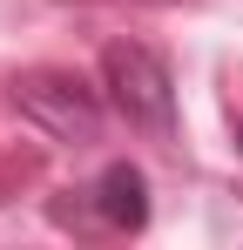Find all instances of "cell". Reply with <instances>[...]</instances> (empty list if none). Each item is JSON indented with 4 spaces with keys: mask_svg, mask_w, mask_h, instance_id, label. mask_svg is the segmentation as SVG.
Instances as JSON below:
<instances>
[{
    "mask_svg": "<svg viewBox=\"0 0 243 250\" xmlns=\"http://www.w3.org/2000/svg\"><path fill=\"white\" fill-rule=\"evenodd\" d=\"M101 82H108V102L128 128H142L149 142H176V75L156 47L108 41L101 47Z\"/></svg>",
    "mask_w": 243,
    "mask_h": 250,
    "instance_id": "obj_1",
    "label": "cell"
},
{
    "mask_svg": "<svg viewBox=\"0 0 243 250\" xmlns=\"http://www.w3.org/2000/svg\"><path fill=\"white\" fill-rule=\"evenodd\" d=\"M237 149H243V128H237Z\"/></svg>",
    "mask_w": 243,
    "mask_h": 250,
    "instance_id": "obj_4",
    "label": "cell"
},
{
    "mask_svg": "<svg viewBox=\"0 0 243 250\" xmlns=\"http://www.w3.org/2000/svg\"><path fill=\"white\" fill-rule=\"evenodd\" d=\"M95 216H101V230H122V237H135V230H149V176L135 163H108L95 176V189H81Z\"/></svg>",
    "mask_w": 243,
    "mask_h": 250,
    "instance_id": "obj_3",
    "label": "cell"
},
{
    "mask_svg": "<svg viewBox=\"0 0 243 250\" xmlns=\"http://www.w3.org/2000/svg\"><path fill=\"white\" fill-rule=\"evenodd\" d=\"M14 108H20L40 135L68 142V149L101 142V102H95V88L75 82V75H20V82H14Z\"/></svg>",
    "mask_w": 243,
    "mask_h": 250,
    "instance_id": "obj_2",
    "label": "cell"
}]
</instances>
